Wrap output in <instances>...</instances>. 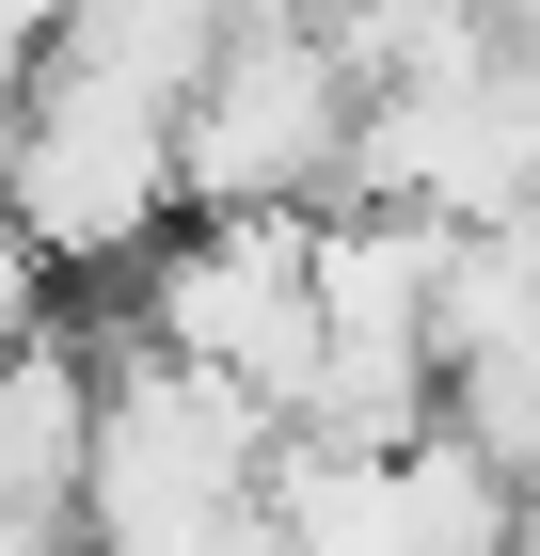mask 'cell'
Wrapping results in <instances>:
<instances>
[{
	"label": "cell",
	"instance_id": "6da1fadb",
	"mask_svg": "<svg viewBox=\"0 0 540 556\" xmlns=\"http://www.w3.org/2000/svg\"><path fill=\"white\" fill-rule=\"evenodd\" d=\"M0 207L48 239V270H143L191 223V160H175V112L160 96L96 80L64 48H33V80L0 96Z\"/></svg>",
	"mask_w": 540,
	"mask_h": 556
},
{
	"label": "cell",
	"instance_id": "7a4b0ae2",
	"mask_svg": "<svg viewBox=\"0 0 540 556\" xmlns=\"http://www.w3.org/2000/svg\"><path fill=\"white\" fill-rule=\"evenodd\" d=\"M350 128H366V64L334 48L318 0H254L223 64L175 112V160H191V207H334L350 191Z\"/></svg>",
	"mask_w": 540,
	"mask_h": 556
},
{
	"label": "cell",
	"instance_id": "3957f363",
	"mask_svg": "<svg viewBox=\"0 0 540 556\" xmlns=\"http://www.w3.org/2000/svg\"><path fill=\"white\" fill-rule=\"evenodd\" d=\"M127 334L287 414L318 382V207H191L127 270Z\"/></svg>",
	"mask_w": 540,
	"mask_h": 556
},
{
	"label": "cell",
	"instance_id": "277c9868",
	"mask_svg": "<svg viewBox=\"0 0 540 556\" xmlns=\"http://www.w3.org/2000/svg\"><path fill=\"white\" fill-rule=\"evenodd\" d=\"M96 397H112V350H80L64 318L0 334V509H16V525H80Z\"/></svg>",
	"mask_w": 540,
	"mask_h": 556
},
{
	"label": "cell",
	"instance_id": "5b68a950",
	"mask_svg": "<svg viewBox=\"0 0 540 556\" xmlns=\"http://www.w3.org/2000/svg\"><path fill=\"white\" fill-rule=\"evenodd\" d=\"M254 0H80L64 16V64H96V80H127V96H160V112H191V80L223 64V33H239Z\"/></svg>",
	"mask_w": 540,
	"mask_h": 556
},
{
	"label": "cell",
	"instance_id": "8992f818",
	"mask_svg": "<svg viewBox=\"0 0 540 556\" xmlns=\"http://www.w3.org/2000/svg\"><path fill=\"white\" fill-rule=\"evenodd\" d=\"M445 414L477 429L508 477H540V318H525V334H493V350H461V366H445Z\"/></svg>",
	"mask_w": 540,
	"mask_h": 556
},
{
	"label": "cell",
	"instance_id": "52a82bcc",
	"mask_svg": "<svg viewBox=\"0 0 540 556\" xmlns=\"http://www.w3.org/2000/svg\"><path fill=\"white\" fill-rule=\"evenodd\" d=\"M525 541H540V493H525Z\"/></svg>",
	"mask_w": 540,
	"mask_h": 556
}]
</instances>
